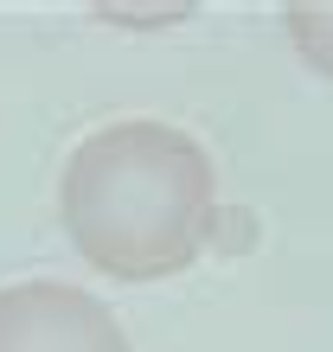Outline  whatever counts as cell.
<instances>
[{
    "mask_svg": "<svg viewBox=\"0 0 333 352\" xmlns=\"http://www.w3.org/2000/svg\"><path fill=\"white\" fill-rule=\"evenodd\" d=\"M212 154L160 116L103 122L65 154L58 224L71 250L109 282H166L212 237Z\"/></svg>",
    "mask_w": 333,
    "mask_h": 352,
    "instance_id": "obj_1",
    "label": "cell"
},
{
    "mask_svg": "<svg viewBox=\"0 0 333 352\" xmlns=\"http://www.w3.org/2000/svg\"><path fill=\"white\" fill-rule=\"evenodd\" d=\"M0 352H135V346L90 288L32 276L0 288Z\"/></svg>",
    "mask_w": 333,
    "mask_h": 352,
    "instance_id": "obj_2",
    "label": "cell"
},
{
    "mask_svg": "<svg viewBox=\"0 0 333 352\" xmlns=\"http://www.w3.org/2000/svg\"><path fill=\"white\" fill-rule=\"evenodd\" d=\"M282 26H288V45L321 77H333V0H295V7H282Z\"/></svg>",
    "mask_w": 333,
    "mask_h": 352,
    "instance_id": "obj_3",
    "label": "cell"
},
{
    "mask_svg": "<svg viewBox=\"0 0 333 352\" xmlns=\"http://www.w3.org/2000/svg\"><path fill=\"white\" fill-rule=\"evenodd\" d=\"M96 13H103V19H160V13H166V19H186L193 7H96Z\"/></svg>",
    "mask_w": 333,
    "mask_h": 352,
    "instance_id": "obj_4",
    "label": "cell"
}]
</instances>
